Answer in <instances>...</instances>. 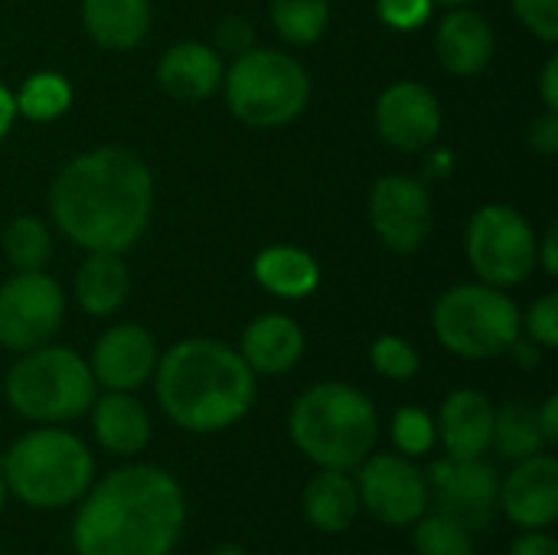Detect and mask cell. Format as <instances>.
<instances>
[{
	"label": "cell",
	"mask_w": 558,
	"mask_h": 555,
	"mask_svg": "<svg viewBox=\"0 0 558 555\" xmlns=\"http://www.w3.org/2000/svg\"><path fill=\"white\" fill-rule=\"evenodd\" d=\"M369 222L392 252H415L432 232V196L415 177L389 173L369 193Z\"/></svg>",
	"instance_id": "4fadbf2b"
},
{
	"label": "cell",
	"mask_w": 558,
	"mask_h": 555,
	"mask_svg": "<svg viewBox=\"0 0 558 555\" xmlns=\"http://www.w3.org/2000/svg\"><path fill=\"white\" fill-rule=\"evenodd\" d=\"M157 360L160 357H157L154 337L137 324H121L98 337L88 370L95 383H101L105 389L134 393L154 376Z\"/></svg>",
	"instance_id": "2e32d148"
},
{
	"label": "cell",
	"mask_w": 558,
	"mask_h": 555,
	"mask_svg": "<svg viewBox=\"0 0 558 555\" xmlns=\"http://www.w3.org/2000/svg\"><path fill=\"white\" fill-rule=\"evenodd\" d=\"M304 520L320 533H347L360 517V491L350 471L317 468L301 494Z\"/></svg>",
	"instance_id": "7402d4cb"
},
{
	"label": "cell",
	"mask_w": 558,
	"mask_h": 555,
	"mask_svg": "<svg viewBox=\"0 0 558 555\" xmlns=\"http://www.w3.org/2000/svg\"><path fill=\"white\" fill-rule=\"evenodd\" d=\"M526 334H530V340L536 343V347H543V350H556L558 347V294H543L533 307H530V314H526Z\"/></svg>",
	"instance_id": "d6a6232c"
},
{
	"label": "cell",
	"mask_w": 558,
	"mask_h": 555,
	"mask_svg": "<svg viewBox=\"0 0 558 555\" xmlns=\"http://www.w3.org/2000/svg\"><path fill=\"white\" fill-rule=\"evenodd\" d=\"M3 504H7V484H3V478H0V510H3Z\"/></svg>",
	"instance_id": "bcb514c9"
},
{
	"label": "cell",
	"mask_w": 558,
	"mask_h": 555,
	"mask_svg": "<svg viewBox=\"0 0 558 555\" xmlns=\"http://www.w3.org/2000/svg\"><path fill=\"white\" fill-rule=\"evenodd\" d=\"M510 555H558V543L549 530H523L513 540Z\"/></svg>",
	"instance_id": "8d00e7d4"
},
{
	"label": "cell",
	"mask_w": 558,
	"mask_h": 555,
	"mask_svg": "<svg viewBox=\"0 0 558 555\" xmlns=\"http://www.w3.org/2000/svg\"><path fill=\"white\" fill-rule=\"evenodd\" d=\"M95 376L69 347L26 350L7 373V402L16 415L43 425H62L85 415L95 402Z\"/></svg>",
	"instance_id": "8992f818"
},
{
	"label": "cell",
	"mask_w": 558,
	"mask_h": 555,
	"mask_svg": "<svg viewBox=\"0 0 558 555\" xmlns=\"http://www.w3.org/2000/svg\"><path fill=\"white\" fill-rule=\"evenodd\" d=\"M13 101H16V114H26L29 121H52L69 111L72 85L59 72H36L20 85Z\"/></svg>",
	"instance_id": "4316f807"
},
{
	"label": "cell",
	"mask_w": 558,
	"mask_h": 555,
	"mask_svg": "<svg viewBox=\"0 0 558 555\" xmlns=\"http://www.w3.org/2000/svg\"><path fill=\"white\" fill-rule=\"evenodd\" d=\"M222 88L232 114L252 128H278L294 121L311 95L304 65L278 49H245L222 72Z\"/></svg>",
	"instance_id": "ba28073f"
},
{
	"label": "cell",
	"mask_w": 558,
	"mask_h": 555,
	"mask_svg": "<svg viewBox=\"0 0 558 555\" xmlns=\"http://www.w3.org/2000/svg\"><path fill=\"white\" fill-rule=\"evenodd\" d=\"M131 288V275L121 262V252H88L75 275V298L82 311L95 317L114 314Z\"/></svg>",
	"instance_id": "cb8c5ba5"
},
{
	"label": "cell",
	"mask_w": 558,
	"mask_h": 555,
	"mask_svg": "<svg viewBox=\"0 0 558 555\" xmlns=\"http://www.w3.org/2000/svg\"><path fill=\"white\" fill-rule=\"evenodd\" d=\"M490 448L507 458V461H523L530 455H539L546 451V438L539 432V422H536V406L530 402H507L494 412V442Z\"/></svg>",
	"instance_id": "484cf974"
},
{
	"label": "cell",
	"mask_w": 558,
	"mask_h": 555,
	"mask_svg": "<svg viewBox=\"0 0 558 555\" xmlns=\"http://www.w3.org/2000/svg\"><path fill=\"white\" fill-rule=\"evenodd\" d=\"M438 442L435 432V419L418 409V406H405L392 415V445L399 448V455L405 458H425Z\"/></svg>",
	"instance_id": "4dcf8cb0"
},
{
	"label": "cell",
	"mask_w": 558,
	"mask_h": 555,
	"mask_svg": "<svg viewBox=\"0 0 558 555\" xmlns=\"http://www.w3.org/2000/svg\"><path fill=\"white\" fill-rule=\"evenodd\" d=\"M186 494L154 464H124L85 491L72 520L75 555H173Z\"/></svg>",
	"instance_id": "6da1fadb"
},
{
	"label": "cell",
	"mask_w": 558,
	"mask_h": 555,
	"mask_svg": "<svg viewBox=\"0 0 558 555\" xmlns=\"http://www.w3.org/2000/svg\"><path fill=\"white\" fill-rule=\"evenodd\" d=\"M3 252L16 272H39L52 255L49 229L33 216H16L3 232Z\"/></svg>",
	"instance_id": "f1b7e54d"
},
{
	"label": "cell",
	"mask_w": 558,
	"mask_h": 555,
	"mask_svg": "<svg viewBox=\"0 0 558 555\" xmlns=\"http://www.w3.org/2000/svg\"><path fill=\"white\" fill-rule=\"evenodd\" d=\"M294 448L317 468L356 471L376 448L379 415L350 383H317L298 396L288 415Z\"/></svg>",
	"instance_id": "277c9868"
},
{
	"label": "cell",
	"mask_w": 558,
	"mask_h": 555,
	"mask_svg": "<svg viewBox=\"0 0 558 555\" xmlns=\"http://www.w3.org/2000/svg\"><path fill=\"white\" fill-rule=\"evenodd\" d=\"M494 402L477 389H454L435 419L448 458H484L494 442Z\"/></svg>",
	"instance_id": "e0dca14e"
},
{
	"label": "cell",
	"mask_w": 558,
	"mask_h": 555,
	"mask_svg": "<svg viewBox=\"0 0 558 555\" xmlns=\"http://www.w3.org/2000/svg\"><path fill=\"white\" fill-rule=\"evenodd\" d=\"M157 82L180 101L209 98L222 82V59L206 43H177L157 65Z\"/></svg>",
	"instance_id": "44dd1931"
},
{
	"label": "cell",
	"mask_w": 558,
	"mask_h": 555,
	"mask_svg": "<svg viewBox=\"0 0 558 555\" xmlns=\"http://www.w3.org/2000/svg\"><path fill=\"white\" fill-rule=\"evenodd\" d=\"M376 128L399 150H422L441 134V105L422 82H396L376 101Z\"/></svg>",
	"instance_id": "9a60e30c"
},
{
	"label": "cell",
	"mask_w": 558,
	"mask_h": 555,
	"mask_svg": "<svg viewBox=\"0 0 558 555\" xmlns=\"http://www.w3.org/2000/svg\"><path fill=\"white\" fill-rule=\"evenodd\" d=\"M539 92H543V101L549 111H558V59L553 56L543 69V79H539Z\"/></svg>",
	"instance_id": "60d3db41"
},
{
	"label": "cell",
	"mask_w": 558,
	"mask_h": 555,
	"mask_svg": "<svg viewBox=\"0 0 558 555\" xmlns=\"http://www.w3.org/2000/svg\"><path fill=\"white\" fill-rule=\"evenodd\" d=\"M379 20L392 29H418L432 16V0H379Z\"/></svg>",
	"instance_id": "e575fe53"
},
{
	"label": "cell",
	"mask_w": 558,
	"mask_h": 555,
	"mask_svg": "<svg viewBox=\"0 0 558 555\" xmlns=\"http://www.w3.org/2000/svg\"><path fill=\"white\" fill-rule=\"evenodd\" d=\"M369 363H373V370H376L379 376L396 379V383H405V379L418 376V370H422L418 350H415L409 340L396 337V334H386V337H379V340L373 343Z\"/></svg>",
	"instance_id": "1f68e13d"
},
{
	"label": "cell",
	"mask_w": 558,
	"mask_h": 555,
	"mask_svg": "<svg viewBox=\"0 0 558 555\" xmlns=\"http://www.w3.org/2000/svg\"><path fill=\"white\" fill-rule=\"evenodd\" d=\"M82 23L105 49H134L150 29V0H82Z\"/></svg>",
	"instance_id": "603a6c76"
},
{
	"label": "cell",
	"mask_w": 558,
	"mask_h": 555,
	"mask_svg": "<svg viewBox=\"0 0 558 555\" xmlns=\"http://www.w3.org/2000/svg\"><path fill=\"white\" fill-rule=\"evenodd\" d=\"M510 353H513L523 366H539V360H543V347H536L533 340H530V343H520V340H517V343L510 347Z\"/></svg>",
	"instance_id": "7bdbcfd3"
},
{
	"label": "cell",
	"mask_w": 558,
	"mask_h": 555,
	"mask_svg": "<svg viewBox=\"0 0 558 555\" xmlns=\"http://www.w3.org/2000/svg\"><path fill=\"white\" fill-rule=\"evenodd\" d=\"M536 422H539V432H543L546 445H556L558 442V396H546V402L536 409Z\"/></svg>",
	"instance_id": "f35d334b"
},
{
	"label": "cell",
	"mask_w": 558,
	"mask_h": 555,
	"mask_svg": "<svg viewBox=\"0 0 558 555\" xmlns=\"http://www.w3.org/2000/svg\"><path fill=\"white\" fill-rule=\"evenodd\" d=\"M13 118H16V101H13V92L0 85V137L10 131Z\"/></svg>",
	"instance_id": "b9f144b4"
},
{
	"label": "cell",
	"mask_w": 558,
	"mask_h": 555,
	"mask_svg": "<svg viewBox=\"0 0 558 555\" xmlns=\"http://www.w3.org/2000/svg\"><path fill=\"white\" fill-rule=\"evenodd\" d=\"M0 478L7 494L20 504L33 510H62L78 504L95 484V458L78 435L43 425L13 442L3 455Z\"/></svg>",
	"instance_id": "5b68a950"
},
{
	"label": "cell",
	"mask_w": 558,
	"mask_h": 555,
	"mask_svg": "<svg viewBox=\"0 0 558 555\" xmlns=\"http://www.w3.org/2000/svg\"><path fill=\"white\" fill-rule=\"evenodd\" d=\"M360 507L386 527H412L428 514L432 494L425 471L405 455H369L360 468Z\"/></svg>",
	"instance_id": "8fae6325"
},
{
	"label": "cell",
	"mask_w": 558,
	"mask_h": 555,
	"mask_svg": "<svg viewBox=\"0 0 558 555\" xmlns=\"http://www.w3.org/2000/svg\"><path fill=\"white\" fill-rule=\"evenodd\" d=\"M92 432L108 455L134 458L150 442V415L131 393L108 389L92 402Z\"/></svg>",
	"instance_id": "d6986e66"
},
{
	"label": "cell",
	"mask_w": 558,
	"mask_h": 555,
	"mask_svg": "<svg viewBox=\"0 0 558 555\" xmlns=\"http://www.w3.org/2000/svg\"><path fill=\"white\" fill-rule=\"evenodd\" d=\"M530 147L536 150V154H546V157H553L558 150V111H543L539 118H533V124H530Z\"/></svg>",
	"instance_id": "d590c367"
},
{
	"label": "cell",
	"mask_w": 558,
	"mask_h": 555,
	"mask_svg": "<svg viewBox=\"0 0 558 555\" xmlns=\"http://www.w3.org/2000/svg\"><path fill=\"white\" fill-rule=\"evenodd\" d=\"M52 219L88 252H124L147 229L154 209V177L124 147L78 154L52 183Z\"/></svg>",
	"instance_id": "7a4b0ae2"
},
{
	"label": "cell",
	"mask_w": 558,
	"mask_h": 555,
	"mask_svg": "<svg viewBox=\"0 0 558 555\" xmlns=\"http://www.w3.org/2000/svg\"><path fill=\"white\" fill-rule=\"evenodd\" d=\"M255 278L265 291L294 301V298H307L317 288L320 268L304 249L271 245L255 258Z\"/></svg>",
	"instance_id": "d4e9b609"
},
{
	"label": "cell",
	"mask_w": 558,
	"mask_h": 555,
	"mask_svg": "<svg viewBox=\"0 0 558 555\" xmlns=\"http://www.w3.org/2000/svg\"><path fill=\"white\" fill-rule=\"evenodd\" d=\"M154 386L163 415L193 435L232 429L255 402V373L242 353L209 337L173 343L157 360Z\"/></svg>",
	"instance_id": "3957f363"
},
{
	"label": "cell",
	"mask_w": 558,
	"mask_h": 555,
	"mask_svg": "<svg viewBox=\"0 0 558 555\" xmlns=\"http://www.w3.org/2000/svg\"><path fill=\"white\" fill-rule=\"evenodd\" d=\"M497 507L520 530H549L558 520V461L539 451L513 461L507 481H500Z\"/></svg>",
	"instance_id": "5bb4252c"
},
{
	"label": "cell",
	"mask_w": 558,
	"mask_h": 555,
	"mask_svg": "<svg viewBox=\"0 0 558 555\" xmlns=\"http://www.w3.org/2000/svg\"><path fill=\"white\" fill-rule=\"evenodd\" d=\"M432 3H445V7H464V3H471V0H432Z\"/></svg>",
	"instance_id": "f6af8a7d"
},
{
	"label": "cell",
	"mask_w": 558,
	"mask_h": 555,
	"mask_svg": "<svg viewBox=\"0 0 558 555\" xmlns=\"http://www.w3.org/2000/svg\"><path fill=\"white\" fill-rule=\"evenodd\" d=\"M494 29L487 16L471 7H451L435 33V52L445 72L451 75H477L494 59Z\"/></svg>",
	"instance_id": "ac0fdd59"
},
{
	"label": "cell",
	"mask_w": 558,
	"mask_h": 555,
	"mask_svg": "<svg viewBox=\"0 0 558 555\" xmlns=\"http://www.w3.org/2000/svg\"><path fill=\"white\" fill-rule=\"evenodd\" d=\"M65 317L62 288L39 272H16L0 288V343L13 353L49 343Z\"/></svg>",
	"instance_id": "30bf717a"
},
{
	"label": "cell",
	"mask_w": 558,
	"mask_h": 555,
	"mask_svg": "<svg viewBox=\"0 0 558 555\" xmlns=\"http://www.w3.org/2000/svg\"><path fill=\"white\" fill-rule=\"evenodd\" d=\"M428 494L438 514L458 520L471 533L487 527L497 514L500 474L484 458H445L428 468Z\"/></svg>",
	"instance_id": "7c38bea8"
},
{
	"label": "cell",
	"mask_w": 558,
	"mask_h": 555,
	"mask_svg": "<svg viewBox=\"0 0 558 555\" xmlns=\"http://www.w3.org/2000/svg\"><path fill=\"white\" fill-rule=\"evenodd\" d=\"M239 353L252 373L281 376L298 366L304 353V330L288 314H262L245 327Z\"/></svg>",
	"instance_id": "ffe728a7"
},
{
	"label": "cell",
	"mask_w": 558,
	"mask_h": 555,
	"mask_svg": "<svg viewBox=\"0 0 558 555\" xmlns=\"http://www.w3.org/2000/svg\"><path fill=\"white\" fill-rule=\"evenodd\" d=\"M330 20V0H271V23L281 39L311 46L324 36Z\"/></svg>",
	"instance_id": "83f0119b"
},
{
	"label": "cell",
	"mask_w": 558,
	"mask_h": 555,
	"mask_svg": "<svg viewBox=\"0 0 558 555\" xmlns=\"http://www.w3.org/2000/svg\"><path fill=\"white\" fill-rule=\"evenodd\" d=\"M520 23L543 43L558 39V0H513Z\"/></svg>",
	"instance_id": "836d02e7"
},
{
	"label": "cell",
	"mask_w": 558,
	"mask_h": 555,
	"mask_svg": "<svg viewBox=\"0 0 558 555\" xmlns=\"http://www.w3.org/2000/svg\"><path fill=\"white\" fill-rule=\"evenodd\" d=\"M556 245H558V226H549V232L543 236V245H536V265H543L549 278H556L558 275Z\"/></svg>",
	"instance_id": "ab89813d"
},
{
	"label": "cell",
	"mask_w": 558,
	"mask_h": 555,
	"mask_svg": "<svg viewBox=\"0 0 558 555\" xmlns=\"http://www.w3.org/2000/svg\"><path fill=\"white\" fill-rule=\"evenodd\" d=\"M412 527L415 555H477L471 530L445 514H422Z\"/></svg>",
	"instance_id": "f546056e"
},
{
	"label": "cell",
	"mask_w": 558,
	"mask_h": 555,
	"mask_svg": "<svg viewBox=\"0 0 558 555\" xmlns=\"http://www.w3.org/2000/svg\"><path fill=\"white\" fill-rule=\"evenodd\" d=\"M432 327L438 343L461 360H494L507 353L523 330L520 307L494 285H458L435 304Z\"/></svg>",
	"instance_id": "52a82bcc"
},
{
	"label": "cell",
	"mask_w": 558,
	"mask_h": 555,
	"mask_svg": "<svg viewBox=\"0 0 558 555\" xmlns=\"http://www.w3.org/2000/svg\"><path fill=\"white\" fill-rule=\"evenodd\" d=\"M533 226L504 203L481 206L468 226V262L484 285L513 288L523 285L536 268Z\"/></svg>",
	"instance_id": "9c48e42d"
},
{
	"label": "cell",
	"mask_w": 558,
	"mask_h": 555,
	"mask_svg": "<svg viewBox=\"0 0 558 555\" xmlns=\"http://www.w3.org/2000/svg\"><path fill=\"white\" fill-rule=\"evenodd\" d=\"M209 555H248V553H245L242 546H232V543H229V546H219V550H213Z\"/></svg>",
	"instance_id": "ee69618b"
},
{
	"label": "cell",
	"mask_w": 558,
	"mask_h": 555,
	"mask_svg": "<svg viewBox=\"0 0 558 555\" xmlns=\"http://www.w3.org/2000/svg\"><path fill=\"white\" fill-rule=\"evenodd\" d=\"M216 36H219V46H222V49H232V52L239 56V52H245L248 43H252V26L242 23V20H226V23L219 26Z\"/></svg>",
	"instance_id": "74e56055"
}]
</instances>
